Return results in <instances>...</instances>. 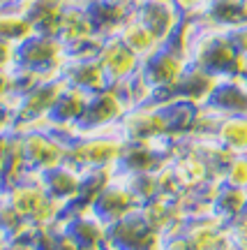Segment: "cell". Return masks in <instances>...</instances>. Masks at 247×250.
<instances>
[{
	"label": "cell",
	"mask_w": 247,
	"mask_h": 250,
	"mask_svg": "<svg viewBox=\"0 0 247 250\" xmlns=\"http://www.w3.org/2000/svg\"><path fill=\"white\" fill-rule=\"evenodd\" d=\"M206 107L215 109L222 116H247V77L245 74L220 77Z\"/></svg>",
	"instance_id": "cell-15"
},
{
	"label": "cell",
	"mask_w": 247,
	"mask_h": 250,
	"mask_svg": "<svg viewBox=\"0 0 247 250\" xmlns=\"http://www.w3.org/2000/svg\"><path fill=\"white\" fill-rule=\"evenodd\" d=\"M19 0H0V7H5V5H17Z\"/></svg>",
	"instance_id": "cell-30"
},
{
	"label": "cell",
	"mask_w": 247,
	"mask_h": 250,
	"mask_svg": "<svg viewBox=\"0 0 247 250\" xmlns=\"http://www.w3.org/2000/svg\"><path fill=\"white\" fill-rule=\"evenodd\" d=\"M203 19L210 21L215 28L231 33L240 26H247V0H212Z\"/></svg>",
	"instance_id": "cell-20"
},
{
	"label": "cell",
	"mask_w": 247,
	"mask_h": 250,
	"mask_svg": "<svg viewBox=\"0 0 247 250\" xmlns=\"http://www.w3.org/2000/svg\"><path fill=\"white\" fill-rule=\"evenodd\" d=\"M215 139L233 155L247 153V116H224L215 132Z\"/></svg>",
	"instance_id": "cell-23"
},
{
	"label": "cell",
	"mask_w": 247,
	"mask_h": 250,
	"mask_svg": "<svg viewBox=\"0 0 247 250\" xmlns=\"http://www.w3.org/2000/svg\"><path fill=\"white\" fill-rule=\"evenodd\" d=\"M115 35L120 37V40H123L125 44L130 46L141 61H148L150 56L157 54L159 49L164 46V42H162V40H159L146 23H143L141 19L134 17V12H132V17L125 19V23L120 26V30H118Z\"/></svg>",
	"instance_id": "cell-19"
},
{
	"label": "cell",
	"mask_w": 247,
	"mask_h": 250,
	"mask_svg": "<svg viewBox=\"0 0 247 250\" xmlns=\"http://www.w3.org/2000/svg\"><path fill=\"white\" fill-rule=\"evenodd\" d=\"M245 218H247V208H245Z\"/></svg>",
	"instance_id": "cell-32"
},
{
	"label": "cell",
	"mask_w": 247,
	"mask_h": 250,
	"mask_svg": "<svg viewBox=\"0 0 247 250\" xmlns=\"http://www.w3.org/2000/svg\"><path fill=\"white\" fill-rule=\"evenodd\" d=\"M2 202L21 223L33 225L37 229H49L58 225L67 211L49 195L39 174H26L21 181L7 186L2 190Z\"/></svg>",
	"instance_id": "cell-1"
},
{
	"label": "cell",
	"mask_w": 247,
	"mask_h": 250,
	"mask_svg": "<svg viewBox=\"0 0 247 250\" xmlns=\"http://www.w3.org/2000/svg\"><path fill=\"white\" fill-rule=\"evenodd\" d=\"M187 67H190V61L185 56L176 51L173 46L164 44L157 54H152L148 61H143L141 72L150 81V86L157 90V102H162V100H169L173 86L180 81Z\"/></svg>",
	"instance_id": "cell-7"
},
{
	"label": "cell",
	"mask_w": 247,
	"mask_h": 250,
	"mask_svg": "<svg viewBox=\"0 0 247 250\" xmlns=\"http://www.w3.org/2000/svg\"><path fill=\"white\" fill-rule=\"evenodd\" d=\"M72 2L76 0H19V5L30 19L33 28L39 33H53V35L58 30L62 14L67 12Z\"/></svg>",
	"instance_id": "cell-18"
},
{
	"label": "cell",
	"mask_w": 247,
	"mask_h": 250,
	"mask_svg": "<svg viewBox=\"0 0 247 250\" xmlns=\"http://www.w3.org/2000/svg\"><path fill=\"white\" fill-rule=\"evenodd\" d=\"M102 250H120V248H115V246H111V243H106V246H104Z\"/></svg>",
	"instance_id": "cell-31"
},
{
	"label": "cell",
	"mask_w": 247,
	"mask_h": 250,
	"mask_svg": "<svg viewBox=\"0 0 247 250\" xmlns=\"http://www.w3.org/2000/svg\"><path fill=\"white\" fill-rule=\"evenodd\" d=\"M19 67V44L0 40V72H14Z\"/></svg>",
	"instance_id": "cell-26"
},
{
	"label": "cell",
	"mask_w": 247,
	"mask_h": 250,
	"mask_svg": "<svg viewBox=\"0 0 247 250\" xmlns=\"http://www.w3.org/2000/svg\"><path fill=\"white\" fill-rule=\"evenodd\" d=\"M97 61L102 62L111 86H123L125 81L136 77L143 67V61L118 35H106L99 40Z\"/></svg>",
	"instance_id": "cell-11"
},
{
	"label": "cell",
	"mask_w": 247,
	"mask_h": 250,
	"mask_svg": "<svg viewBox=\"0 0 247 250\" xmlns=\"http://www.w3.org/2000/svg\"><path fill=\"white\" fill-rule=\"evenodd\" d=\"M17 139L28 174L44 176L49 171L58 169L60 165L70 162L72 139L49 123L37 127H21L17 130Z\"/></svg>",
	"instance_id": "cell-3"
},
{
	"label": "cell",
	"mask_w": 247,
	"mask_h": 250,
	"mask_svg": "<svg viewBox=\"0 0 247 250\" xmlns=\"http://www.w3.org/2000/svg\"><path fill=\"white\" fill-rule=\"evenodd\" d=\"M134 17L141 19L164 44L185 19L173 0H134Z\"/></svg>",
	"instance_id": "cell-13"
},
{
	"label": "cell",
	"mask_w": 247,
	"mask_h": 250,
	"mask_svg": "<svg viewBox=\"0 0 247 250\" xmlns=\"http://www.w3.org/2000/svg\"><path fill=\"white\" fill-rule=\"evenodd\" d=\"M62 77L67 86L81 88L86 93H99L111 86L102 62L97 61V54H72Z\"/></svg>",
	"instance_id": "cell-16"
},
{
	"label": "cell",
	"mask_w": 247,
	"mask_h": 250,
	"mask_svg": "<svg viewBox=\"0 0 247 250\" xmlns=\"http://www.w3.org/2000/svg\"><path fill=\"white\" fill-rule=\"evenodd\" d=\"M19 130V98L0 100V134H14Z\"/></svg>",
	"instance_id": "cell-25"
},
{
	"label": "cell",
	"mask_w": 247,
	"mask_h": 250,
	"mask_svg": "<svg viewBox=\"0 0 247 250\" xmlns=\"http://www.w3.org/2000/svg\"><path fill=\"white\" fill-rule=\"evenodd\" d=\"M130 102L125 100L123 90L118 86H109V88L93 93L86 109V116L79 125V132L83 130H106V127H115L123 123V118L130 111Z\"/></svg>",
	"instance_id": "cell-12"
},
{
	"label": "cell",
	"mask_w": 247,
	"mask_h": 250,
	"mask_svg": "<svg viewBox=\"0 0 247 250\" xmlns=\"http://www.w3.org/2000/svg\"><path fill=\"white\" fill-rule=\"evenodd\" d=\"M123 132L127 142H157V139H173L169 118L164 111V102H150L127 111L123 118Z\"/></svg>",
	"instance_id": "cell-9"
},
{
	"label": "cell",
	"mask_w": 247,
	"mask_h": 250,
	"mask_svg": "<svg viewBox=\"0 0 247 250\" xmlns=\"http://www.w3.org/2000/svg\"><path fill=\"white\" fill-rule=\"evenodd\" d=\"M62 227L81 250H102L109 243V223L93 211V206H70L62 215Z\"/></svg>",
	"instance_id": "cell-8"
},
{
	"label": "cell",
	"mask_w": 247,
	"mask_h": 250,
	"mask_svg": "<svg viewBox=\"0 0 247 250\" xmlns=\"http://www.w3.org/2000/svg\"><path fill=\"white\" fill-rule=\"evenodd\" d=\"M217 79H220V77H215V74H210V72H206L190 62V67L185 70V74H183L180 81L173 86L169 100H185V102H192V104L203 107V104L208 102V98H210Z\"/></svg>",
	"instance_id": "cell-17"
},
{
	"label": "cell",
	"mask_w": 247,
	"mask_h": 250,
	"mask_svg": "<svg viewBox=\"0 0 247 250\" xmlns=\"http://www.w3.org/2000/svg\"><path fill=\"white\" fill-rule=\"evenodd\" d=\"M222 183L240 188V190H247V153L231 158L224 174H222Z\"/></svg>",
	"instance_id": "cell-24"
},
{
	"label": "cell",
	"mask_w": 247,
	"mask_h": 250,
	"mask_svg": "<svg viewBox=\"0 0 247 250\" xmlns=\"http://www.w3.org/2000/svg\"><path fill=\"white\" fill-rule=\"evenodd\" d=\"M183 17H203L212 0H173Z\"/></svg>",
	"instance_id": "cell-27"
},
{
	"label": "cell",
	"mask_w": 247,
	"mask_h": 250,
	"mask_svg": "<svg viewBox=\"0 0 247 250\" xmlns=\"http://www.w3.org/2000/svg\"><path fill=\"white\" fill-rule=\"evenodd\" d=\"M90 206L104 223L114 225L118 220H123L125 215L139 211L141 208V199L132 190L130 179L125 176L123 171H115L114 176L104 183V188L97 192V197L93 199Z\"/></svg>",
	"instance_id": "cell-6"
},
{
	"label": "cell",
	"mask_w": 247,
	"mask_h": 250,
	"mask_svg": "<svg viewBox=\"0 0 247 250\" xmlns=\"http://www.w3.org/2000/svg\"><path fill=\"white\" fill-rule=\"evenodd\" d=\"M245 208H247V190L220 183L217 192H215V199H212V213L229 225L233 220L243 218Z\"/></svg>",
	"instance_id": "cell-21"
},
{
	"label": "cell",
	"mask_w": 247,
	"mask_h": 250,
	"mask_svg": "<svg viewBox=\"0 0 247 250\" xmlns=\"http://www.w3.org/2000/svg\"><path fill=\"white\" fill-rule=\"evenodd\" d=\"M9 243H12V236H9V232L0 225V250H7Z\"/></svg>",
	"instance_id": "cell-29"
},
{
	"label": "cell",
	"mask_w": 247,
	"mask_h": 250,
	"mask_svg": "<svg viewBox=\"0 0 247 250\" xmlns=\"http://www.w3.org/2000/svg\"><path fill=\"white\" fill-rule=\"evenodd\" d=\"M42 179H44V186H46V190H49V195H51L58 204H62L65 208H70V206L79 204L81 199H83V190H86L88 174L83 169H79L76 165L65 162L58 169L44 174Z\"/></svg>",
	"instance_id": "cell-14"
},
{
	"label": "cell",
	"mask_w": 247,
	"mask_h": 250,
	"mask_svg": "<svg viewBox=\"0 0 247 250\" xmlns=\"http://www.w3.org/2000/svg\"><path fill=\"white\" fill-rule=\"evenodd\" d=\"M229 35L233 40L236 49H238V54L243 56V61H247V26H240L236 30H231Z\"/></svg>",
	"instance_id": "cell-28"
},
{
	"label": "cell",
	"mask_w": 247,
	"mask_h": 250,
	"mask_svg": "<svg viewBox=\"0 0 247 250\" xmlns=\"http://www.w3.org/2000/svg\"><path fill=\"white\" fill-rule=\"evenodd\" d=\"M65 88H67L65 77H58V79L39 81L37 86L26 90L23 95H19V130L49 123Z\"/></svg>",
	"instance_id": "cell-5"
},
{
	"label": "cell",
	"mask_w": 247,
	"mask_h": 250,
	"mask_svg": "<svg viewBox=\"0 0 247 250\" xmlns=\"http://www.w3.org/2000/svg\"><path fill=\"white\" fill-rule=\"evenodd\" d=\"M123 125L106 130H83L70 144V162L86 174H114L127 151Z\"/></svg>",
	"instance_id": "cell-2"
},
{
	"label": "cell",
	"mask_w": 247,
	"mask_h": 250,
	"mask_svg": "<svg viewBox=\"0 0 247 250\" xmlns=\"http://www.w3.org/2000/svg\"><path fill=\"white\" fill-rule=\"evenodd\" d=\"M35 33V28L26 17V12L21 5H5L0 7V40H9V42H26L28 37Z\"/></svg>",
	"instance_id": "cell-22"
},
{
	"label": "cell",
	"mask_w": 247,
	"mask_h": 250,
	"mask_svg": "<svg viewBox=\"0 0 247 250\" xmlns=\"http://www.w3.org/2000/svg\"><path fill=\"white\" fill-rule=\"evenodd\" d=\"M162 241L164 236L146 220L141 208L109 225V243L120 250H162Z\"/></svg>",
	"instance_id": "cell-10"
},
{
	"label": "cell",
	"mask_w": 247,
	"mask_h": 250,
	"mask_svg": "<svg viewBox=\"0 0 247 250\" xmlns=\"http://www.w3.org/2000/svg\"><path fill=\"white\" fill-rule=\"evenodd\" d=\"M70 56V46L58 35L35 30L26 42L19 44V67L42 79H58L65 74Z\"/></svg>",
	"instance_id": "cell-4"
}]
</instances>
